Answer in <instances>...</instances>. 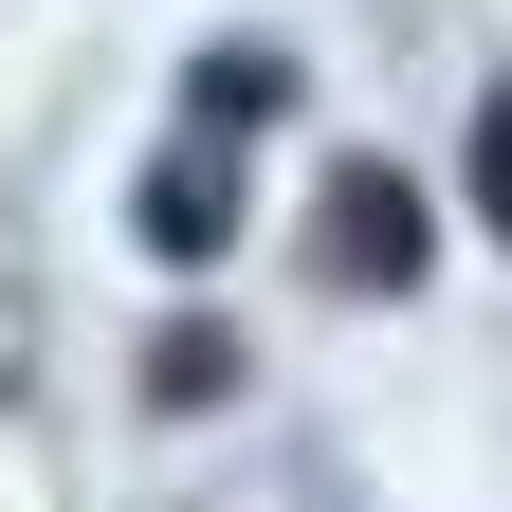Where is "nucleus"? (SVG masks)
Listing matches in <instances>:
<instances>
[{
	"label": "nucleus",
	"mask_w": 512,
	"mask_h": 512,
	"mask_svg": "<svg viewBox=\"0 0 512 512\" xmlns=\"http://www.w3.org/2000/svg\"><path fill=\"white\" fill-rule=\"evenodd\" d=\"M476 220H494V238H512V92H494V110H476Z\"/></svg>",
	"instance_id": "39448f33"
},
{
	"label": "nucleus",
	"mask_w": 512,
	"mask_h": 512,
	"mask_svg": "<svg viewBox=\"0 0 512 512\" xmlns=\"http://www.w3.org/2000/svg\"><path fill=\"white\" fill-rule=\"evenodd\" d=\"M421 256H439V202H421L403 165H348L330 183V275L348 293H421Z\"/></svg>",
	"instance_id": "f257e3e1"
},
{
	"label": "nucleus",
	"mask_w": 512,
	"mask_h": 512,
	"mask_svg": "<svg viewBox=\"0 0 512 512\" xmlns=\"http://www.w3.org/2000/svg\"><path fill=\"white\" fill-rule=\"evenodd\" d=\"M220 384H238V330H165L147 348V403H220Z\"/></svg>",
	"instance_id": "20e7f679"
},
{
	"label": "nucleus",
	"mask_w": 512,
	"mask_h": 512,
	"mask_svg": "<svg viewBox=\"0 0 512 512\" xmlns=\"http://www.w3.org/2000/svg\"><path fill=\"white\" fill-rule=\"evenodd\" d=\"M220 220H238V183H220V147H183V165H147V256H165V275H202V256H220Z\"/></svg>",
	"instance_id": "f03ea898"
},
{
	"label": "nucleus",
	"mask_w": 512,
	"mask_h": 512,
	"mask_svg": "<svg viewBox=\"0 0 512 512\" xmlns=\"http://www.w3.org/2000/svg\"><path fill=\"white\" fill-rule=\"evenodd\" d=\"M293 74H275V55H202V92H183V110H202V147H220V128H256V110H275Z\"/></svg>",
	"instance_id": "7ed1b4c3"
}]
</instances>
